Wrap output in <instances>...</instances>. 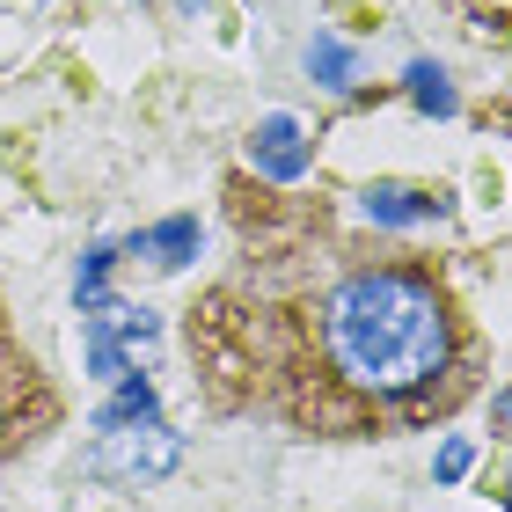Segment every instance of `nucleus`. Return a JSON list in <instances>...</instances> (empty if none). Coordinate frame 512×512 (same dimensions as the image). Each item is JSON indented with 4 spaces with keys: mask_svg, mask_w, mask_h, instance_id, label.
<instances>
[{
    "mask_svg": "<svg viewBox=\"0 0 512 512\" xmlns=\"http://www.w3.org/2000/svg\"><path fill=\"white\" fill-rule=\"evenodd\" d=\"M44 388H37V366L8 344V330H0V454H15L22 439H30V425H44Z\"/></svg>",
    "mask_w": 512,
    "mask_h": 512,
    "instance_id": "3",
    "label": "nucleus"
},
{
    "mask_svg": "<svg viewBox=\"0 0 512 512\" xmlns=\"http://www.w3.org/2000/svg\"><path fill=\"white\" fill-rule=\"evenodd\" d=\"M491 417H498V425H505V439H512V388H505L498 403H491Z\"/></svg>",
    "mask_w": 512,
    "mask_h": 512,
    "instance_id": "11",
    "label": "nucleus"
},
{
    "mask_svg": "<svg viewBox=\"0 0 512 512\" xmlns=\"http://www.w3.org/2000/svg\"><path fill=\"white\" fill-rule=\"evenodd\" d=\"M308 66H315V81H330V88H352V52H344L337 37H315V44H308Z\"/></svg>",
    "mask_w": 512,
    "mask_h": 512,
    "instance_id": "9",
    "label": "nucleus"
},
{
    "mask_svg": "<svg viewBox=\"0 0 512 512\" xmlns=\"http://www.w3.org/2000/svg\"><path fill=\"white\" fill-rule=\"evenodd\" d=\"M249 161H256V169H264L271 183H293L300 169H308L300 125H293V118H264V125H256V139H249Z\"/></svg>",
    "mask_w": 512,
    "mask_h": 512,
    "instance_id": "4",
    "label": "nucleus"
},
{
    "mask_svg": "<svg viewBox=\"0 0 512 512\" xmlns=\"http://www.w3.org/2000/svg\"><path fill=\"white\" fill-rule=\"evenodd\" d=\"M176 8H198V0H176Z\"/></svg>",
    "mask_w": 512,
    "mask_h": 512,
    "instance_id": "12",
    "label": "nucleus"
},
{
    "mask_svg": "<svg viewBox=\"0 0 512 512\" xmlns=\"http://www.w3.org/2000/svg\"><path fill=\"white\" fill-rule=\"evenodd\" d=\"M403 81H410V103H417V110H432V118H454V88H447V74H439V66L417 59Z\"/></svg>",
    "mask_w": 512,
    "mask_h": 512,
    "instance_id": "7",
    "label": "nucleus"
},
{
    "mask_svg": "<svg viewBox=\"0 0 512 512\" xmlns=\"http://www.w3.org/2000/svg\"><path fill=\"white\" fill-rule=\"evenodd\" d=\"M176 461H183V439H176L169 425H154V417H147L139 432H125V425L103 432L96 454H88V469L110 476V483H161Z\"/></svg>",
    "mask_w": 512,
    "mask_h": 512,
    "instance_id": "2",
    "label": "nucleus"
},
{
    "mask_svg": "<svg viewBox=\"0 0 512 512\" xmlns=\"http://www.w3.org/2000/svg\"><path fill=\"white\" fill-rule=\"evenodd\" d=\"M439 213H447V198L410 191V183H374L366 191V220L374 227H417V220H439Z\"/></svg>",
    "mask_w": 512,
    "mask_h": 512,
    "instance_id": "5",
    "label": "nucleus"
},
{
    "mask_svg": "<svg viewBox=\"0 0 512 512\" xmlns=\"http://www.w3.org/2000/svg\"><path fill=\"white\" fill-rule=\"evenodd\" d=\"M132 417H154V388L139 381V374H125V388H118V403H110V410L96 417V432H118V425H132Z\"/></svg>",
    "mask_w": 512,
    "mask_h": 512,
    "instance_id": "8",
    "label": "nucleus"
},
{
    "mask_svg": "<svg viewBox=\"0 0 512 512\" xmlns=\"http://www.w3.org/2000/svg\"><path fill=\"white\" fill-rule=\"evenodd\" d=\"M132 249H139V256L154 249V264H161V271H183V264L198 256V220H161L154 235H139Z\"/></svg>",
    "mask_w": 512,
    "mask_h": 512,
    "instance_id": "6",
    "label": "nucleus"
},
{
    "mask_svg": "<svg viewBox=\"0 0 512 512\" xmlns=\"http://www.w3.org/2000/svg\"><path fill=\"white\" fill-rule=\"evenodd\" d=\"M469 476V439H447V447H439V483H461Z\"/></svg>",
    "mask_w": 512,
    "mask_h": 512,
    "instance_id": "10",
    "label": "nucleus"
},
{
    "mask_svg": "<svg viewBox=\"0 0 512 512\" xmlns=\"http://www.w3.org/2000/svg\"><path fill=\"white\" fill-rule=\"evenodd\" d=\"M278 337L271 388L315 432H374L461 395V322L439 278L403 264H344L264 315Z\"/></svg>",
    "mask_w": 512,
    "mask_h": 512,
    "instance_id": "1",
    "label": "nucleus"
}]
</instances>
